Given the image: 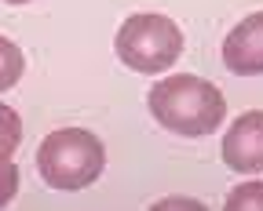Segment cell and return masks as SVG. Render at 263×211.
<instances>
[{
    "label": "cell",
    "instance_id": "obj_10",
    "mask_svg": "<svg viewBox=\"0 0 263 211\" xmlns=\"http://www.w3.org/2000/svg\"><path fill=\"white\" fill-rule=\"evenodd\" d=\"M4 4H29V0H4Z\"/></svg>",
    "mask_w": 263,
    "mask_h": 211
},
{
    "label": "cell",
    "instance_id": "obj_2",
    "mask_svg": "<svg viewBox=\"0 0 263 211\" xmlns=\"http://www.w3.org/2000/svg\"><path fill=\"white\" fill-rule=\"evenodd\" d=\"M103 164H106L103 142H99V135L84 128H59L37 150V167L44 175V182L62 193H77L91 186L103 175Z\"/></svg>",
    "mask_w": 263,
    "mask_h": 211
},
{
    "label": "cell",
    "instance_id": "obj_1",
    "mask_svg": "<svg viewBox=\"0 0 263 211\" xmlns=\"http://www.w3.org/2000/svg\"><path fill=\"white\" fill-rule=\"evenodd\" d=\"M150 113L161 128H168L176 135H186V138H197V135H209L223 124L227 98L205 77L176 73V77H164V80L154 84Z\"/></svg>",
    "mask_w": 263,
    "mask_h": 211
},
{
    "label": "cell",
    "instance_id": "obj_6",
    "mask_svg": "<svg viewBox=\"0 0 263 211\" xmlns=\"http://www.w3.org/2000/svg\"><path fill=\"white\" fill-rule=\"evenodd\" d=\"M22 73H26V58H22L18 44L8 40V37H0V91L15 88L22 80Z\"/></svg>",
    "mask_w": 263,
    "mask_h": 211
},
{
    "label": "cell",
    "instance_id": "obj_8",
    "mask_svg": "<svg viewBox=\"0 0 263 211\" xmlns=\"http://www.w3.org/2000/svg\"><path fill=\"white\" fill-rule=\"evenodd\" d=\"M230 211H259L263 207V182H245L227 197Z\"/></svg>",
    "mask_w": 263,
    "mask_h": 211
},
{
    "label": "cell",
    "instance_id": "obj_4",
    "mask_svg": "<svg viewBox=\"0 0 263 211\" xmlns=\"http://www.w3.org/2000/svg\"><path fill=\"white\" fill-rule=\"evenodd\" d=\"M223 160L234 171H263V110L241 113L223 135Z\"/></svg>",
    "mask_w": 263,
    "mask_h": 211
},
{
    "label": "cell",
    "instance_id": "obj_7",
    "mask_svg": "<svg viewBox=\"0 0 263 211\" xmlns=\"http://www.w3.org/2000/svg\"><path fill=\"white\" fill-rule=\"evenodd\" d=\"M22 142V120L11 106L0 102V157H11Z\"/></svg>",
    "mask_w": 263,
    "mask_h": 211
},
{
    "label": "cell",
    "instance_id": "obj_9",
    "mask_svg": "<svg viewBox=\"0 0 263 211\" xmlns=\"http://www.w3.org/2000/svg\"><path fill=\"white\" fill-rule=\"evenodd\" d=\"M15 193H18V167L11 164V157H0V207L11 204Z\"/></svg>",
    "mask_w": 263,
    "mask_h": 211
},
{
    "label": "cell",
    "instance_id": "obj_3",
    "mask_svg": "<svg viewBox=\"0 0 263 211\" xmlns=\"http://www.w3.org/2000/svg\"><path fill=\"white\" fill-rule=\"evenodd\" d=\"M117 58L136 73H164L183 55V29L168 15H128L117 29Z\"/></svg>",
    "mask_w": 263,
    "mask_h": 211
},
{
    "label": "cell",
    "instance_id": "obj_5",
    "mask_svg": "<svg viewBox=\"0 0 263 211\" xmlns=\"http://www.w3.org/2000/svg\"><path fill=\"white\" fill-rule=\"evenodd\" d=\"M223 62L238 77L263 73V11L241 18L223 40Z\"/></svg>",
    "mask_w": 263,
    "mask_h": 211
}]
</instances>
